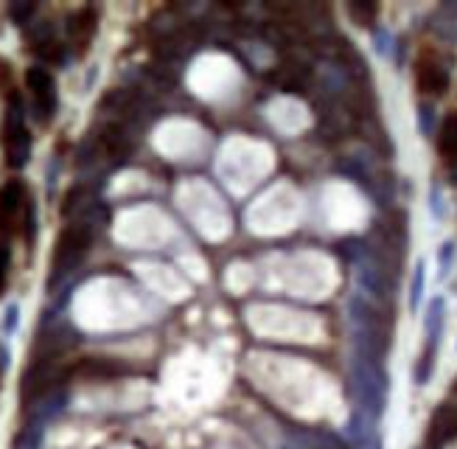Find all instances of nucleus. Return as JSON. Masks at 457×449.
I'll return each instance as SVG.
<instances>
[{
    "label": "nucleus",
    "instance_id": "nucleus-1",
    "mask_svg": "<svg viewBox=\"0 0 457 449\" xmlns=\"http://www.w3.org/2000/svg\"><path fill=\"white\" fill-rule=\"evenodd\" d=\"M93 242V231H90V224L85 222H73L68 224V228L59 234V242H57V250H54V259H51V278L59 281L65 276H71L82 259L87 256V248Z\"/></svg>",
    "mask_w": 457,
    "mask_h": 449
},
{
    "label": "nucleus",
    "instance_id": "nucleus-2",
    "mask_svg": "<svg viewBox=\"0 0 457 449\" xmlns=\"http://www.w3.org/2000/svg\"><path fill=\"white\" fill-rule=\"evenodd\" d=\"M3 155H6V163L12 169H23L29 163V155H31V138H29V129L23 124L17 101L12 110H6V118H3Z\"/></svg>",
    "mask_w": 457,
    "mask_h": 449
},
{
    "label": "nucleus",
    "instance_id": "nucleus-3",
    "mask_svg": "<svg viewBox=\"0 0 457 449\" xmlns=\"http://www.w3.org/2000/svg\"><path fill=\"white\" fill-rule=\"evenodd\" d=\"M29 205L31 202L26 199V185L20 180H9L0 185V242L17 228L20 219L26 222Z\"/></svg>",
    "mask_w": 457,
    "mask_h": 449
},
{
    "label": "nucleus",
    "instance_id": "nucleus-4",
    "mask_svg": "<svg viewBox=\"0 0 457 449\" xmlns=\"http://www.w3.org/2000/svg\"><path fill=\"white\" fill-rule=\"evenodd\" d=\"M26 85L31 90L34 113L40 115V121H51V115L57 113V85H54V76L45 68H29Z\"/></svg>",
    "mask_w": 457,
    "mask_h": 449
},
{
    "label": "nucleus",
    "instance_id": "nucleus-5",
    "mask_svg": "<svg viewBox=\"0 0 457 449\" xmlns=\"http://www.w3.org/2000/svg\"><path fill=\"white\" fill-rule=\"evenodd\" d=\"M93 34H96V12L93 9H82L68 20V37L79 51H85L90 45Z\"/></svg>",
    "mask_w": 457,
    "mask_h": 449
},
{
    "label": "nucleus",
    "instance_id": "nucleus-6",
    "mask_svg": "<svg viewBox=\"0 0 457 449\" xmlns=\"http://www.w3.org/2000/svg\"><path fill=\"white\" fill-rule=\"evenodd\" d=\"M449 85V73L437 62H421L418 65V87L429 96H440Z\"/></svg>",
    "mask_w": 457,
    "mask_h": 449
},
{
    "label": "nucleus",
    "instance_id": "nucleus-7",
    "mask_svg": "<svg viewBox=\"0 0 457 449\" xmlns=\"http://www.w3.org/2000/svg\"><path fill=\"white\" fill-rule=\"evenodd\" d=\"M275 79H278V85H284V87H289V90H298V87H303V82L309 79V71H306L300 62L286 59V62L278 68Z\"/></svg>",
    "mask_w": 457,
    "mask_h": 449
},
{
    "label": "nucleus",
    "instance_id": "nucleus-8",
    "mask_svg": "<svg viewBox=\"0 0 457 449\" xmlns=\"http://www.w3.org/2000/svg\"><path fill=\"white\" fill-rule=\"evenodd\" d=\"M437 146H440V152H443L446 157H457V113H451V115L443 121Z\"/></svg>",
    "mask_w": 457,
    "mask_h": 449
},
{
    "label": "nucleus",
    "instance_id": "nucleus-9",
    "mask_svg": "<svg viewBox=\"0 0 457 449\" xmlns=\"http://www.w3.org/2000/svg\"><path fill=\"white\" fill-rule=\"evenodd\" d=\"M435 432L440 438H454L457 435V407H443L435 415Z\"/></svg>",
    "mask_w": 457,
    "mask_h": 449
},
{
    "label": "nucleus",
    "instance_id": "nucleus-10",
    "mask_svg": "<svg viewBox=\"0 0 457 449\" xmlns=\"http://www.w3.org/2000/svg\"><path fill=\"white\" fill-rule=\"evenodd\" d=\"M348 12H351V17L359 20L362 26L373 23V17H376V6H373V3H351Z\"/></svg>",
    "mask_w": 457,
    "mask_h": 449
},
{
    "label": "nucleus",
    "instance_id": "nucleus-11",
    "mask_svg": "<svg viewBox=\"0 0 457 449\" xmlns=\"http://www.w3.org/2000/svg\"><path fill=\"white\" fill-rule=\"evenodd\" d=\"M9 267H12L9 245L0 242V295H3V290H6V284H9Z\"/></svg>",
    "mask_w": 457,
    "mask_h": 449
},
{
    "label": "nucleus",
    "instance_id": "nucleus-12",
    "mask_svg": "<svg viewBox=\"0 0 457 449\" xmlns=\"http://www.w3.org/2000/svg\"><path fill=\"white\" fill-rule=\"evenodd\" d=\"M421 287H423V267H418V276H415V281H412V304H418Z\"/></svg>",
    "mask_w": 457,
    "mask_h": 449
},
{
    "label": "nucleus",
    "instance_id": "nucleus-13",
    "mask_svg": "<svg viewBox=\"0 0 457 449\" xmlns=\"http://www.w3.org/2000/svg\"><path fill=\"white\" fill-rule=\"evenodd\" d=\"M312 449H345L340 441H334V438H323V441H317Z\"/></svg>",
    "mask_w": 457,
    "mask_h": 449
},
{
    "label": "nucleus",
    "instance_id": "nucleus-14",
    "mask_svg": "<svg viewBox=\"0 0 457 449\" xmlns=\"http://www.w3.org/2000/svg\"><path fill=\"white\" fill-rule=\"evenodd\" d=\"M26 15H34V6H31V3H29V6H12V17L23 20Z\"/></svg>",
    "mask_w": 457,
    "mask_h": 449
},
{
    "label": "nucleus",
    "instance_id": "nucleus-15",
    "mask_svg": "<svg viewBox=\"0 0 457 449\" xmlns=\"http://www.w3.org/2000/svg\"><path fill=\"white\" fill-rule=\"evenodd\" d=\"M451 180L457 183V163H454V169H451Z\"/></svg>",
    "mask_w": 457,
    "mask_h": 449
}]
</instances>
